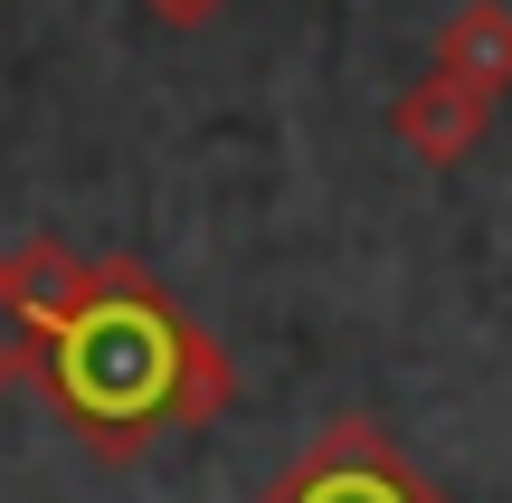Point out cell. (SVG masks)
<instances>
[{
	"label": "cell",
	"mask_w": 512,
	"mask_h": 503,
	"mask_svg": "<svg viewBox=\"0 0 512 503\" xmlns=\"http://www.w3.org/2000/svg\"><path fill=\"white\" fill-rule=\"evenodd\" d=\"M152 10H162V19H171V29H200V19H209V10H219V0H152Z\"/></svg>",
	"instance_id": "5b68a950"
},
{
	"label": "cell",
	"mask_w": 512,
	"mask_h": 503,
	"mask_svg": "<svg viewBox=\"0 0 512 503\" xmlns=\"http://www.w3.org/2000/svg\"><path fill=\"white\" fill-rule=\"evenodd\" d=\"M437 76H456V86L484 95V105L512 86V10L503 0H465V10L437 29Z\"/></svg>",
	"instance_id": "3957f363"
},
{
	"label": "cell",
	"mask_w": 512,
	"mask_h": 503,
	"mask_svg": "<svg viewBox=\"0 0 512 503\" xmlns=\"http://www.w3.org/2000/svg\"><path fill=\"white\" fill-rule=\"evenodd\" d=\"M484 114H494V105H484V95H465L456 76H427L418 95H399V143L427 152V162H456V152L484 133Z\"/></svg>",
	"instance_id": "277c9868"
},
{
	"label": "cell",
	"mask_w": 512,
	"mask_h": 503,
	"mask_svg": "<svg viewBox=\"0 0 512 503\" xmlns=\"http://www.w3.org/2000/svg\"><path fill=\"white\" fill-rule=\"evenodd\" d=\"M19 371H29V342H0V390H10Z\"/></svg>",
	"instance_id": "8992f818"
},
{
	"label": "cell",
	"mask_w": 512,
	"mask_h": 503,
	"mask_svg": "<svg viewBox=\"0 0 512 503\" xmlns=\"http://www.w3.org/2000/svg\"><path fill=\"white\" fill-rule=\"evenodd\" d=\"M266 503H446V494L427 485V475L408 466L380 428H323V437H313V447L266 485Z\"/></svg>",
	"instance_id": "7a4b0ae2"
},
{
	"label": "cell",
	"mask_w": 512,
	"mask_h": 503,
	"mask_svg": "<svg viewBox=\"0 0 512 503\" xmlns=\"http://www.w3.org/2000/svg\"><path fill=\"white\" fill-rule=\"evenodd\" d=\"M19 342H29L57 418L86 428L105 456L143 447L162 418H209L228 399V361L162 304L143 266H114V257L86 285V304H67L57 323H29Z\"/></svg>",
	"instance_id": "6da1fadb"
}]
</instances>
